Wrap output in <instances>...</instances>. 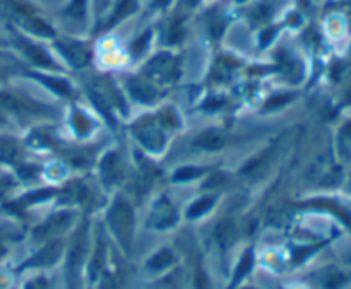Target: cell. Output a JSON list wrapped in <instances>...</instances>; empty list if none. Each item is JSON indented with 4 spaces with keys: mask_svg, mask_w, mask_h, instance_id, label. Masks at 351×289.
<instances>
[{
    "mask_svg": "<svg viewBox=\"0 0 351 289\" xmlns=\"http://www.w3.org/2000/svg\"><path fill=\"white\" fill-rule=\"evenodd\" d=\"M106 225L110 231L115 236L122 250L129 252L134 240V211L129 202L117 201L110 208L108 216H106Z\"/></svg>",
    "mask_w": 351,
    "mask_h": 289,
    "instance_id": "obj_1",
    "label": "cell"
},
{
    "mask_svg": "<svg viewBox=\"0 0 351 289\" xmlns=\"http://www.w3.org/2000/svg\"><path fill=\"white\" fill-rule=\"evenodd\" d=\"M64 252H65L64 242L58 238H53V240H50V242H47V245H45L43 249L36 253V255H33L31 259H27L26 262L23 264V267H21V269L53 266V264H57L58 260L62 259Z\"/></svg>",
    "mask_w": 351,
    "mask_h": 289,
    "instance_id": "obj_2",
    "label": "cell"
},
{
    "mask_svg": "<svg viewBox=\"0 0 351 289\" xmlns=\"http://www.w3.org/2000/svg\"><path fill=\"white\" fill-rule=\"evenodd\" d=\"M72 216L69 214V212H62V214H57L53 216L51 219H48L45 225H41L40 228L34 229V238L36 240H53L55 236H57V233L60 231V229H64L65 226H67V223L71 221Z\"/></svg>",
    "mask_w": 351,
    "mask_h": 289,
    "instance_id": "obj_3",
    "label": "cell"
},
{
    "mask_svg": "<svg viewBox=\"0 0 351 289\" xmlns=\"http://www.w3.org/2000/svg\"><path fill=\"white\" fill-rule=\"evenodd\" d=\"M57 47L60 48V51L69 58V62H71V64L82 65L88 62V58H89L88 48H86L82 43H79V41L64 40V41H60Z\"/></svg>",
    "mask_w": 351,
    "mask_h": 289,
    "instance_id": "obj_4",
    "label": "cell"
},
{
    "mask_svg": "<svg viewBox=\"0 0 351 289\" xmlns=\"http://www.w3.org/2000/svg\"><path fill=\"white\" fill-rule=\"evenodd\" d=\"M321 286L324 289H341L350 283L351 273L338 269V267H329L321 274Z\"/></svg>",
    "mask_w": 351,
    "mask_h": 289,
    "instance_id": "obj_5",
    "label": "cell"
},
{
    "mask_svg": "<svg viewBox=\"0 0 351 289\" xmlns=\"http://www.w3.org/2000/svg\"><path fill=\"white\" fill-rule=\"evenodd\" d=\"M254 262H256V257H254V250L252 249H247L245 252H243V255L240 257L239 264H237L235 273H233L232 283H230L228 289H237V286H239V284L242 283L243 277H247V274H249L250 271H252Z\"/></svg>",
    "mask_w": 351,
    "mask_h": 289,
    "instance_id": "obj_6",
    "label": "cell"
},
{
    "mask_svg": "<svg viewBox=\"0 0 351 289\" xmlns=\"http://www.w3.org/2000/svg\"><path fill=\"white\" fill-rule=\"evenodd\" d=\"M173 262H175L173 252L168 249H163V250H158L156 253H153V255L146 260V269H149L151 273H161V271L173 266Z\"/></svg>",
    "mask_w": 351,
    "mask_h": 289,
    "instance_id": "obj_7",
    "label": "cell"
},
{
    "mask_svg": "<svg viewBox=\"0 0 351 289\" xmlns=\"http://www.w3.org/2000/svg\"><path fill=\"white\" fill-rule=\"evenodd\" d=\"M64 14L67 17H71V19L84 23L86 16H88V0H71V3L64 10Z\"/></svg>",
    "mask_w": 351,
    "mask_h": 289,
    "instance_id": "obj_8",
    "label": "cell"
},
{
    "mask_svg": "<svg viewBox=\"0 0 351 289\" xmlns=\"http://www.w3.org/2000/svg\"><path fill=\"white\" fill-rule=\"evenodd\" d=\"M213 205H215V199H211V197L201 199V201L194 202V204L191 205V209L187 211V218H191V219L199 218V216H202L204 212H208Z\"/></svg>",
    "mask_w": 351,
    "mask_h": 289,
    "instance_id": "obj_9",
    "label": "cell"
},
{
    "mask_svg": "<svg viewBox=\"0 0 351 289\" xmlns=\"http://www.w3.org/2000/svg\"><path fill=\"white\" fill-rule=\"evenodd\" d=\"M26 289H50V283L45 277H36L26 284Z\"/></svg>",
    "mask_w": 351,
    "mask_h": 289,
    "instance_id": "obj_10",
    "label": "cell"
},
{
    "mask_svg": "<svg viewBox=\"0 0 351 289\" xmlns=\"http://www.w3.org/2000/svg\"><path fill=\"white\" fill-rule=\"evenodd\" d=\"M197 2H199V0H182V3H184V5H187V7H195V5H197Z\"/></svg>",
    "mask_w": 351,
    "mask_h": 289,
    "instance_id": "obj_11",
    "label": "cell"
},
{
    "mask_svg": "<svg viewBox=\"0 0 351 289\" xmlns=\"http://www.w3.org/2000/svg\"><path fill=\"white\" fill-rule=\"evenodd\" d=\"M170 3V0H154V5L158 7H167Z\"/></svg>",
    "mask_w": 351,
    "mask_h": 289,
    "instance_id": "obj_12",
    "label": "cell"
},
{
    "mask_svg": "<svg viewBox=\"0 0 351 289\" xmlns=\"http://www.w3.org/2000/svg\"><path fill=\"white\" fill-rule=\"evenodd\" d=\"M242 289H256V288H252V286H247V288H242Z\"/></svg>",
    "mask_w": 351,
    "mask_h": 289,
    "instance_id": "obj_13",
    "label": "cell"
}]
</instances>
